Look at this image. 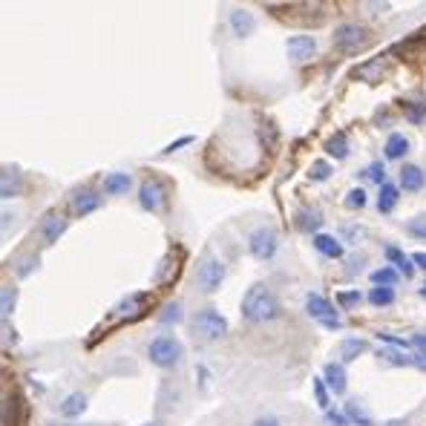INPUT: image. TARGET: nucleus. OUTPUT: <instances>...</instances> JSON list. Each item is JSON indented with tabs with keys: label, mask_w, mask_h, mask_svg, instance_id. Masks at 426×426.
Returning a JSON list of instances; mask_svg holds the SVG:
<instances>
[{
	"label": "nucleus",
	"mask_w": 426,
	"mask_h": 426,
	"mask_svg": "<svg viewBox=\"0 0 426 426\" xmlns=\"http://www.w3.org/2000/svg\"><path fill=\"white\" fill-rule=\"evenodd\" d=\"M69 210H72V217H87V213H93V210H98L101 207V202H104V196L96 190V188H78V190H72L69 193Z\"/></svg>",
	"instance_id": "8"
},
{
	"label": "nucleus",
	"mask_w": 426,
	"mask_h": 426,
	"mask_svg": "<svg viewBox=\"0 0 426 426\" xmlns=\"http://www.w3.org/2000/svg\"><path fill=\"white\" fill-rule=\"evenodd\" d=\"M372 282L374 285H395L398 282V271L395 268H377V271H372Z\"/></svg>",
	"instance_id": "35"
},
{
	"label": "nucleus",
	"mask_w": 426,
	"mask_h": 426,
	"mask_svg": "<svg viewBox=\"0 0 426 426\" xmlns=\"http://www.w3.org/2000/svg\"><path fill=\"white\" fill-rule=\"evenodd\" d=\"M363 352H366V343L363 340H355V337L343 340V346H340V357H343V363L357 360V355H363Z\"/></svg>",
	"instance_id": "29"
},
{
	"label": "nucleus",
	"mask_w": 426,
	"mask_h": 426,
	"mask_svg": "<svg viewBox=\"0 0 426 426\" xmlns=\"http://www.w3.org/2000/svg\"><path fill=\"white\" fill-rule=\"evenodd\" d=\"M360 300H363L360 291H340V294H337L340 309H355V306H360Z\"/></svg>",
	"instance_id": "37"
},
{
	"label": "nucleus",
	"mask_w": 426,
	"mask_h": 426,
	"mask_svg": "<svg viewBox=\"0 0 426 426\" xmlns=\"http://www.w3.org/2000/svg\"><path fill=\"white\" fill-rule=\"evenodd\" d=\"M0 346H4V349H18L21 346V334H18L15 323L0 326Z\"/></svg>",
	"instance_id": "31"
},
{
	"label": "nucleus",
	"mask_w": 426,
	"mask_h": 426,
	"mask_svg": "<svg viewBox=\"0 0 426 426\" xmlns=\"http://www.w3.org/2000/svg\"><path fill=\"white\" fill-rule=\"evenodd\" d=\"M55 409H58V415H61L64 420H78L84 412L90 409V398L75 389V392H67V395L58 401V406H55Z\"/></svg>",
	"instance_id": "11"
},
{
	"label": "nucleus",
	"mask_w": 426,
	"mask_h": 426,
	"mask_svg": "<svg viewBox=\"0 0 426 426\" xmlns=\"http://www.w3.org/2000/svg\"><path fill=\"white\" fill-rule=\"evenodd\" d=\"M306 311H309L311 320H317V323H320L323 328H328V331H337L340 326H343V323H340L337 309L326 300L323 294H309V297H306Z\"/></svg>",
	"instance_id": "6"
},
{
	"label": "nucleus",
	"mask_w": 426,
	"mask_h": 426,
	"mask_svg": "<svg viewBox=\"0 0 426 426\" xmlns=\"http://www.w3.org/2000/svg\"><path fill=\"white\" fill-rule=\"evenodd\" d=\"M323 383L334 392V395H343L346 392V369L343 363H326L323 369Z\"/></svg>",
	"instance_id": "17"
},
{
	"label": "nucleus",
	"mask_w": 426,
	"mask_h": 426,
	"mask_svg": "<svg viewBox=\"0 0 426 426\" xmlns=\"http://www.w3.org/2000/svg\"><path fill=\"white\" fill-rule=\"evenodd\" d=\"M386 260L389 263H395L401 271H403V277H412V271H415V265H409V260H406V253L403 251H398V248H386Z\"/></svg>",
	"instance_id": "32"
},
{
	"label": "nucleus",
	"mask_w": 426,
	"mask_h": 426,
	"mask_svg": "<svg viewBox=\"0 0 426 426\" xmlns=\"http://www.w3.org/2000/svg\"><path fill=\"white\" fill-rule=\"evenodd\" d=\"M334 40H337V47H343V50H357L366 40V29H360L355 23H346V26H340L334 32Z\"/></svg>",
	"instance_id": "15"
},
{
	"label": "nucleus",
	"mask_w": 426,
	"mask_h": 426,
	"mask_svg": "<svg viewBox=\"0 0 426 426\" xmlns=\"http://www.w3.org/2000/svg\"><path fill=\"white\" fill-rule=\"evenodd\" d=\"M383 343H392V346H398V349H409V343L406 340H401V337H395V334H377Z\"/></svg>",
	"instance_id": "45"
},
{
	"label": "nucleus",
	"mask_w": 426,
	"mask_h": 426,
	"mask_svg": "<svg viewBox=\"0 0 426 426\" xmlns=\"http://www.w3.org/2000/svg\"><path fill=\"white\" fill-rule=\"evenodd\" d=\"M343 415H346V420H349V423H355V426H374V423H372V418L360 409V403H357V401H349V403H346V409H343Z\"/></svg>",
	"instance_id": "27"
},
{
	"label": "nucleus",
	"mask_w": 426,
	"mask_h": 426,
	"mask_svg": "<svg viewBox=\"0 0 426 426\" xmlns=\"http://www.w3.org/2000/svg\"><path fill=\"white\" fill-rule=\"evenodd\" d=\"M366 176H369L372 182H377V185H380V182H386V170H383V164H380V161H374V164L366 170Z\"/></svg>",
	"instance_id": "42"
},
{
	"label": "nucleus",
	"mask_w": 426,
	"mask_h": 426,
	"mask_svg": "<svg viewBox=\"0 0 426 426\" xmlns=\"http://www.w3.org/2000/svg\"><path fill=\"white\" fill-rule=\"evenodd\" d=\"M409 153V142L403 139V136H389L386 139V159H403Z\"/></svg>",
	"instance_id": "30"
},
{
	"label": "nucleus",
	"mask_w": 426,
	"mask_h": 426,
	"mask_svg": "<svg viewBox=\"0 0 426 426\" xmlns=\"http://www.w3.org/2000/svg\"><path fill=\"white\" fill-rule=\"evenodd\" d=\"M101 190L107 196H127L133 190V176L124 173V170H110V173H104V179H101Z\"/></svg>",
	"instance_id": "12"
},
{
	"label": "nucleus",
	"mask_w": 426,
	"mask_h": 426,
	"mask_svg": "<svg viewBox=\"0 0 426 426\" xmlns=\"http://www.w3.org/2000/svg\"><path fill=\"white\" fill-rule=\"evenodd\" d=\"M380 357L392 366H412V355H403V352H380Z\"/></svg>",
	"instance_id": "38"
},
{
	"label": "nucleus",
	"mask_w": 426,
	"mask_h": 426,
	"mask_svg": "<svg viewBox=\"0 0 426 426\" xmlns=\"http://www.w3.org/2000/svg\"><path fill=\"white\" fill-rule=\"evenodd\" d=\"M150 303H153V294L150 291H133V294L121 297V300L113 306L110 317L121 320V323H133V320H139V317H144L150 311Z\"/></svg>",
	"instance_id": "5"
},
{
	"label": "nucleus",
	"mask_w": 426,
	"mask_h": 426,
	"mask_svg": "<svg viewBox=\"0 0 426 426\" xmlns=\"http://www.w3.org/2000/svg\"><path fill=\"white\" fill-rule=\"evenodd\" d=\"M326 153L334 156V159H346V156H349V142H346V136L328 139V142H326Z\"/></svg>",
	"instance_id": "33"
},
{
	"label": "nucleus",
	"mask_w": 426,
	"mask_h": 426,
	"mask_svg": "<svg viewBox=\"0 0 426 426\" xmlns=\"http://www.w3.org/2000/svg\"><path fill=\"white\" fill-rule=\"evenodd\" d=\"M403 110L409 113L406 118H409L412 124H423V121H426V107H423V104H403Z\"/></svg>",
	"instance_id": "40"
},
{
	"label": "nucleus",
	"mask_w": 426,
	"mask_h": 426,
	"mask_svg": "<svg viewBox=\"0 0 426 426\" xmlns=\"http://www.w3.org/2000/svg\"><path fill=\"white\" fill-rule=\"evenodd\" d=\"M420 294H423V297H426V282H423V288H420Z\"/></svg>",
	"instance_id": "52"
},
{
	"label": "nucleus",
	"mask_w": 426,
	"mask_h": 426,
	"mask_svg": "<svg viewBox=\"0 0 426 426\" xmlns=\"http://www.w3.org/2000/svg\"><path fill=\"white\" fill-rule=\"evenodd\" d=\"M331 176V164L328 161H314L311 170H309V179L311 182H326Z\"/></svg>",
	"instance_id": "36"
},
{
	"label": "nucleus",
	"mask_w": 426,
	"mask_h": 426,
	"mask_svg": "<svg viewBox=\"0 0 426 426\" xmlns=\"http://www.w3.org/2000/svg\"><path fill=\"white\" fill-rule=\"evenodd\" d=\"M64 231H67V217H64V213H58V210L44 213L40 222H38V239L44 242V245L58 242L64 236Z\"/></svg>",
	"instance_id": "9"
},
{
	"label": "nucleus",
	"mask_w": 426,
	"mask_h": 426,
	"mask_svg": "<svg viewBox=\"0 0 426 426\" xmlns=\"http://www.w3.org/2000/svg\"><path fill=\"white\" fill-rule=\"evenodd\" d=\"M386 426H406V420H389Z\"/></svg>",
	"instance_id": "51"
},
{
	"label": "nucleus",
	"mask_w": 426,
	"mask_h": 426,
	"mask_svg": "<svg viewBox=\"0 0 426 426\" xmlns=\"http://www.w3.org/2000/svg\"><path fill=\"white\" fill-rule=\"evenodd\" d=\"M142 426H164V420H147V423H142Z\"/></svg>",
	"instance_id": "50"
},
{
	"label": "nucleus",
	"mask_w": 426,
	"mask_h": 426,
	"mask_svg": "<svg viewBox=\"0 0 426 426\" xmlns=\"http://www.w3.org/2000/svg\"><path fill=\"white\" fill-rule=\"evenodd\" d=\"M311 389H314V398H317V406L326 412L328 406H331V401H328V386L323 383V377H314L311 380Z\"/></svg>",
	"instance_id": "34"
},
{
	"label": "nucleus",
	"mask_w": 426,
	"mask_h": 426,
	"mask_svg": "<svg viewBox=\"0 0 426 426\" xmlns=\"http://www.w3.org/2000/svg\"><path fill=\"white\" fill-rule=\"evenodd\" d=\"M415 343H418V346H426V337H423V334H418V337H415Z\"/></svg>",
	"instance_id": "49"
},
{
	"label": "nucleus",
	"mask_w": 426,
	"mask_h": 426,
	"mask_svg": "<svg viewBox=\"0 0 426 426\" xmlns=\"http://www.w3.org/2000/svg\"><path fill=\"white\" fill-rule=\"evenodd\" d=\"M412 260H415V263H418L420 268H426V253H415V257H412Z\"/></svg>",
	"instance_id": "48"
},
{
	"label": "nucleus",
	"mask_w": 426,
	"mask_h": 426,
	"mask_svg": "<svg viewBox=\"0 0 426 426\" xmlns=\"http://www.w3.org/2000/svg\"><path fill=\"white\" fill-rule=\"evenodd\" d=\"M277 248H280V236H277L274 228H257V231L248 236V251H251L257 260H263V263L274 257Z\"/></svg>",
	"instance_id": "7"
},
{
	"label": "nucleus",
	"mask_w": 426,
	"mask_h": 426,
	"mask_svg": "<svg viewBox=\"0 0 426 426\" xmlns=\"http://www.w3.org/2000/svg\"><path fill=\"white\" fill-rule=\"evenodd\" d=\"M44 426H93V423H75V420H50Z\"/></svg>",
	"instance_id": "47"
},
{
	"label": "nucleus",
	"mask_w": 426,
	"mask_h": 426,
	"mask_svg": "<svg viewBox=\"0 0 426 426\" xmlns=\"http://www.w3.org/2000/svg\"><path fill=\"white\" fill-rule=\"evenodd\" d=\"M409 231H412L415 236H423V239H426V222H412Z\"/></svg>",
	"instance_id": "46"
},
{
	"label": "nucleus",
	"mask_w": 426,
	"mask_h": 426,
	"mask_svg": "<svg viewBox=\"0 0 426 426\" xmlns=\"http://www.w3.org/2000/svg\"><path fill=\"white\" fill-rule=\"evenodd\" d=\"M15 210H0V234H4V231H9L12 225H15Z\"/></svg>",
	"instance_id": "43"
},
{
	"label": "nucleus",
	"mask_w": 426,
	"mask_h": 426,
	"mask_svg": "<svg viewBox=\"0 0 426 426\" xmlns=\"http://www.w3.org/2000/svg\"><path fill=\"white\" fill-rule=\"evenodd\" d=\"M23 193V179L12 170H0V199H18Z\"/></svg>",
	"instance_id": "19"
},
{
	"label": "nucleus",
	"mask_w": 426,
	"mask_h": 426,
	"mask_svg": "<svg viewBox=\"0 0 426 426\" xmlns=\"http://www.w3.org/2000/svg\"><path fill=\"white\" fill-rule=\"evenodd\" d=\"M314 248L323 253V257H328V260H340V257H343V245H340L334 236H328V234H314Z\"/></svg>",
	"instance_id": "22"
},
{
	"label": "nucleus",
	"mask_w": 426,
	"mask_h": 426,
	"mask_svg": "<svg viewBox=\"0 0 426 426\" xmlns=\"http://www.w3.org/2000/svg\"><path fill=\"white\" fill-rule=\"evenodd\" d=\"M139 205L147 210V213H156L164 207V185L159 179H144L139 185Z\"/></svg>",
	"instance_id": "10"
},
{
	"label": "nucleus",
	"mask_w": 426,
	"mask_h": 426,
	"mask_svg": "<svg viewBox=\"0 0 426 426\" xmlns=\"http://www.w3.org/2000/svg\"><path fill=\"white\" fill-rule=\"evenodd\" d=\"M297 228L306 231V234H317L323 228V213L314 210V207H303L297 210Z\"/></svg>",
	"instance_id": "20"
},
{
	"label": "nucleus",
	"mask_w": 426,
	"mask_h": 426,
	"mask_svg": "<svg viewBox=\"0 0 426 426\" xmlns=\"http://www.w3.org/2000/svg\"><path fill=\"white\" fill-rule=\"evenodd\" d=\"M423 182H426V173L420 167H415V164H406L403 170H401V185H403V190H420L423 188Z\"/></svg>",
	"instance_id": "24"
},
{
	"label": "nucleus",
	"mask_w": 426,
	"mask_h": 426,
	"mask_svg": "<svg viewBox=\"0 0 426 426\" xmlns=\"http://www.w3.org/2000/svg\"><path fill=\"white\" fill-rule=\"evenodd\" d=\"M231 29L236 38H248L253 29H257V21H253V15L245 9H234L231 12Z\"/></svg>",
	"instance_id": "21"
},
{
	"label": "nucleus",
	"mask_w": 426,
	"mask_h": 426,
	"mask_svg": "<svg viewBox=\"0 0 426 426\" xmlns=\"http://www.w3.org/2000/svg\"><path fill=\"white\" fill-rule=\"evenodd\" d=\"M182 317H185V311H182V303H176V300L164 303V306L159 309V314H156L159 326H167V328H170V326H179Z\"/></svg>",
	"instance_id": "23"
},
{
	"label": "nucleus",
	"mask_w": 426,
	"mask_h": 426,
	"mask_svg": "<svg viewBox=\"0 0 426 426\" xmlns=\"http://www.w3.org/2000/svg\"><path fill=\"white\" fill-rule=\"evenodd\" d=\"M38 268H40V257H38V253H32V251L18 253L15 263H12V271H15V277H18V280H29Z\"/></svg>",
	"instance_id": "18"
},
{
	"label": "nucleus",
	"mask_w": 426,
	"mask_h": 426,
	"mask_svg": "<svg viewBox=\"0 0 426 426\" xmlns=\"http://www.w3.org/2000/svg\"><path fill=\"white\" fill-rule=\"evenodd\" d=\"M182 357H185V346L173 334H159L147 343V360L159 369H173L182 363Z\"/></svg>",
	"instance_id": "2"
},
{
	"label": "nucleus",
	"mask_w": 426,
	"mask_h": 426,
	"mask_svg": "<svg viewBox=\"0 0 426 426\" xmlns=\"http://www.w3.org/2000/svg\"><path fill=\"white\" fill-rule=\"evenodd\" d=\"M0 423L4 426H23L26 423V401L21 395H12L0 406Z\"/></svg>",
	"instance_id": "13"
},
{
	"label": "nucleus",
	"mask_w": 426,
	"mask_h": 426,
	"mask_svg": "<svg viewBox=\"0 0 426 426\" xmlns=\"http://www.w3.org/2000/svg\"><path fill=\"white\" fill-rule=\"evenodd\" d=\"M248 426H285V423H282V418H277V415H260V418H253Z\"/></svg>",
	"instance_id": "41"
},
{
	"label": "nucleus",
	"mask_w": 426,
	"mask_h": 426,
	"mask_svg": "<svg viewBox=\"0 0 426 426\" xmlns=\"http://www.w3.org/2000/svg\"><path fill=\"white\" fill-rule=\"evenodd\" d=\"M280 317V300L271 294V288H265L263 282L251 285L242 297V320L251 326H263Z\"/></svg>",
	"instance_id": "1"
},
{
	"label": "nucleus",
	"mask_w": 426,
	"mask_h": 426,
	"mask_svg": "<svg viewBox=\"0 0 426 426\" xmlns=\"http://www.w3.org/2000/svg\"><path fill=\"white\" fill-rule=\"evenodd\" d=\"M18 309V288L12 282H0V326L12 323Z\"/></svg>",
	"instance_id": "14"
},
{
	"label": "nucleus",
	"mask_w": 426,
	"mask_h": 426,
	"mask_svg": "<svg viewBox=\"0 0 426 426\" xmlns=\"http://www.w3.org/2000/svg\"><path fill=\"white\" fill-rule=\"evenodd\" d=\"M369 303H372V306H392V303H395L392 285H377V288H372V291H369Z\"/></svg>",
	"instance_id": "28"
},
{
	"label": "nucleus",
	"mask_w": 426,
	"mask_h": 426,
	"mask_svg": "<svg viewBox=\"0 0 426 426\" xmlns=\"http://www.w3.org/2000/svg\"><path fill=\"white\" fill-rule=\"evenodd\" d=\"M395 205H398V188L389 185V182H383L380 185V196H377V210L380 213H389Z\"/></svg>",
	"instance_id": "25"
},
{
	"label": "nucleus",
	"mask_w": 426,
	"mask_h": 426,
	"mask_svg": "<svg viewBox=\"0 0 426 426\" xmlns=\"http://www.w3.org/2000/svg\"><path fill=\"white\" fill-rule=\"evenodd\" d=\"M190 328L199 340H207V343H217V340L228 337V320L217 309H199L190 320Z\"/></svg>",
	"instance_id": "3"
},
{
	"label": "nucleus",
	"mask_w": 426,
	"mask_h": 426,
	"mask_svg": "<svg viewBox=\"0 0 426 426\" xmlns=\"http://www.w3.org/2000/svg\"><path fill=\"white\" fill-rule=\"evenodd\" d=\"M193 282H196V288L205 291V294L219 291L222 282H225V263H222L219 257H213V253H205V257L196 263Z\"/></svg>",
	"instance_id": "4"
},
{
	"label": "nucleus",
	"mask_w": 426,
	"mask_h": 426,
	"mask_svg": "<svg viewBox=\"0 0 426 426\" xmlns=\"http://www.w3.org/2000/svg\"><path fill=\"white\" fill-rule=\"evenodd\" d=\"M314 52H317V44L309 35H297V38L288 40V58L291 61H309Z\"/></svg>",
	"instance_id": "16"
},
{
	"label": "nucleus",
	"mask_w": 426,
	"mask_h": 426,
	"mask_svg": "<svg viewBox=\"0 0 426 426\" xmlns=\"http://www.w3.org/2000/svg\"><path fill=\"white\" fill-rule=\"evenodd\" d=\"M326 423H328V426H349L346 415H340V412H331V409H326Z\"/></svg>",
	"instance_id": "44"
},
{
	"label": "nucleus",
	"mask_w": 426,
	"mask_h": 426,
	"mask_svg": "<svg viewBox=\"0 0 426 426\" xmlns=\"http://www.w3.org/2000/svg\"><path fill=\"white\" fill-rule=\"evenodd\" d=\"M176 401H179V389L173 386V383H161V389H159V409H164V412L176 409Z\"/></svg>",
	"instance_id": "26"
},
{
	"label": "nucleus",
	"mask_w": 426,
	"mask_h": 426,
	"mask_svg": "<svg viewBox=\"0 0 426 426\" xmlns=\"http://www.w3.org/2000/svg\"><path fill=\"white\" fill-rule=\"evenodd\" d=\"M363 205H366V190H363V188H355V190L346 193V207L357 210V207H363Z\"/></svg>",
	"instance_id": "39"
}]
</instances>
